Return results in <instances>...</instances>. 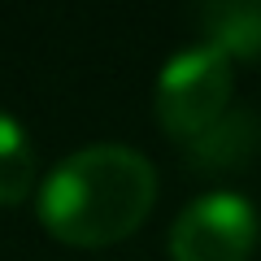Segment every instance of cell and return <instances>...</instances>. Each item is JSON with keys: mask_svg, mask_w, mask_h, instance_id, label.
I'll list each match as a JSON object with an SVG mask.
<instances>
[{"mask_svg": "<svg viewBox=\"0 0 261 261\" xmlns=\"http://www.w3.org/2000/svg\"><path fill=\"white\" fill-rule=\"evenodd\" d=\"M157 200V170L144 152L96 144L65 157L39 187V222L61 244L109 248L148 218Z\"/></svg>", "mask_w": 261, "mask_h": 261, "instance_id": "6da1fadb", "label": "cell"}, {"mask_svg": "<svg viewBox=\"0 0 261 261\" xmlns=\"http://www.w3.org/2000/svg\"><path fill=\"white\" fill-rule=\"evenodd\" d=\"M231 61L218 48H187L170 57V65L157 79V122L174 140H196L209 122H218L231 100Z\"/></svg>", "mask_w": 261, "mask_h": 261, "instance_id": "7a4b0ae2", "label": "cell"}, {"mask_svg": "<svg viewBox=\"0 0 261 261\" xmlns=\"http://www.w3.org/2000/svg\"><path fill=\"white\" fill-rule=\"evenodd\" d=\"M257 244L252 205L235 192H209L183 209L170 226L174 261H248Z\"/></svg>", "mask_w": 261, "mask_h": 261, "instance_id": "3957f363", "label": "cell"}, {"mask_svg": "<svg viewBox=\"0 0 261 261\" xmlns=\"http://www.w3.org/2000/svg\"><path fill=\"white\" fill-rule=\"evenodd\" d=\"M261 152V122L248 109H226L196 140H187V157L196 170H240Z\"/></svg>", "mask_w": 261, "mask_h": 261, "instance_id": "277c9868", "label": "cell"}, {"mask_svg": "<svg viewBox=\"0 0 261 261\" xmlns=\"http://www.w3.org/2000/svg\"><path fill=\"white\" fill-rule=\"evenodd\" d=\"M200 27L209 35V48L231 57L261 53V5L257 0H214L200 9Z\"/></svg>", "mask_w": 261, "mask_h": 261, "instance_id": "5b68a950", "label": "cell"}, {"mask_svg": "<svg viewBox=\"0 0 261 261\" xmlns=\"http://www.w3.org/2000/svg\"><path fill=\"white\" fill-rule=\"evenodd\" d=\"M35 187V152L27 130L0 113V205H22Z\"/></svg>", "mask_w": 261, "mask_h": 261, "instance_id": "8992f818", "label": "cell"}]
</instances>
